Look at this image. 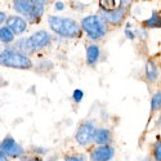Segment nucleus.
<instances>
[{
	"label": "nucleus",
	"instance_id": "2",
	"mask_svg": "<svg viewBox=\"0 0 161 161\" xmlns=\"http://www.w3.org/2000/svg\"><path fill=\"white\" fill-rule=\"evenodd\" d=\"M50 42V36L47 31H37L36 34H34L30 37L26 39H21L17 43L16 48L19 49L21 52H35L44 48L45 45H48Z\"/></svg>",
	"mask_w": 161,
	"mask_h": 161
},
{
	"label": "nucleus",
	"instance_id": "14",
	"mask_svg": "<svg viewBox=\"0 0 161 161\" xmlns=\"http://www.w3.org/2000/svg\"><path fill=\"white\" fill-rule=\"evenodd\" d=\"M94 141L98 144H106L110 141V131L107 129H97L94 134Z\"/></svg>",
	"mask_w": 161,
	"mask_h": 161
},
{
	"label": "nucleus",
	"instance_id": "13",
	"mask_svg": "<svg viewBox=\"0 0 161 161\" xmlns=\"http://www.w3.org/2000/svg\"><path fill=\"white\" fill-rule=\"evenodd\" d=\"M99 58V48L97 45H92L86 50V61L89 64H94Z\"/></svg>",
	"mask_w": 161,
	"mask_h": 161
},
{
	"label": "nucleus",
	"instance_id": "3",
	"mask_svg": "<svg viewBox=\"0 0 161 161\" xmlns=\"http://www.w3.org/2000/svg\"><path fill=\"white\" fill-rule=\"evenodd\" d=\"M44 7L45 3L42 0H17L14 2V9L18 13H22L27 17L30 21H37L40 18V16L43 14L44 12Z\"/></svg>",
	"mask_w": 161,
	"mask_h": 161
},
{
	"label": "nucleus",
	"instance_id": "5",
	"mask_svg": "<svg viewBox=\"0 0 161 161\" xmlns=\"http://www.w3.org/2000/svg\"><path fill=\"white\" fill-rule=\"evenodd\" d=\"M2 64L7 67H14V69H30L32 63L30 58L23 56L22 53L5 49L2 52Z\"/></svg>",
	"mask_w": 161,
	"mask_h": 161
},
{
	"label": "nucleus",
	"instance_id": "8",
	"mask_svg": "<svg viewBox=\"0 0 161 161\" xmlns=\"http://www.w3.org/2000/svg\"><path fill=\"white\" fill-rule=\"evenodd\" d=\"M114 153H115L114 148H111L108 146H102L92 151L90 158L92 161H110L114 157Z\"/></svg>",
	"mask_w": 161,
	"mask_h": 161
},
{
	"label": "nucleus",
	"instance_id": "23",
	"mask_svg": "<svg viewBox=\"0 0 161 161\" xmlns=\"http://www.w3.org/2000/svg\"><path fill=\"white\" fill-rule=\"evenodd\" d=\"M0 161H7V155L4 152L0 153Z\"/></svg>",
	"mask_w": 161,
	"mask_h": 161
},
{
	"label": "nucleus",
	"instance_id": "7",
	"mask_svg": "<svg viewBox=\"0 0 161 161\" xmlns=\"http://www.w3.org/2000/svg\"><path fill=\"white\" fill-rule=\"evenodd\" d=\"M2 152L10 157H19L23 155V150L17 144V142L12 137H7L2 143Z\"/></svg>",
	"mask_w": 161,
	"mask_h": 161
},
{
	"label": "nucleus",
	"instance_id": "4",
	"mask_svg": "<svg viewBox=\"0 0 161 161\" xmlns=\"http://www.w3.org/2000/svg\"><path fill=\"white\" fill-rule=\"evenodd\" d=\"M81 26H83L84 31L88 34V36L90 39H93V40L101 39L107 31L104 21L98 16H88V17H85L81 21Z\"/></svg>",
	"mask_w": 161,
	"mask_h": 161
},
{
	"label": "nucleus",
	"instance_id": "19",
	"mask_svg": "<svg viewBox=\"0 0 161 161\" xmlns=\"http://www.w3.org/2000/svg\"><path fill=\"white\" fill-rule=\"evenodd\" d=\"M81 98H83V92L79 90V89H76V90L74 92V99H75L76 102H80V101H81Z\"/></svg>",
	"mask_w": 161,
	"mask_h": 161
},
{
	"label": "nucleus",
	"instance_id": "17",
	"mask_svg": "<svg viewBox=\"0 0 161 161\" xmlns=\"http://www.w3.org/2000/svg\"><path fill=\"white\" fill-rule=\"evenodd\" d=\"M151 108L152 111H156L157 108H160L161 107V92L156 93V94L152 97V101H151Z\"/></svg>",
	"mask_w": 161,
	"mask_h": 161
},
{
	"label": "nucleus",
	"instance_id": "18",
	"mask_svg": "<svg viewBox=\"0 0 161 161\" xmlns=\"http://www.w3.org/2000/svg\"><path fill=\"white\" fill-rule=\"evenodd\" d=\"M153 157L156 161H161V141H158L155 144V148H153Z\"/></svg>",
	"mask_w": 161,
	"mask_h": 161
},
{
	"label": "nucleus",
	"instance_id": "11",
	"mask_svg": "<svg viewBox=\"0 0 161 161\" xmlns=\"http://www.w3.org/2000/svg\"><path fill=\"white\" fill-rule=\"evenodd\" d=\"M125 2H116V0H101L99 2V7L103 9V12H114V10H117L120 8H123Z\"/></svg>",
	"mask_w": 161,
	"mask_h": 161
},
{
	"label": "nucleus",
	"instance_id": "10",
	"mask_svg": "<svg viewBox=\"0 0 161 161\" xmlns=\"http://www.w3.org/2000/svg\"><path fill=\"white\" fill-rule=\"evenodd\" d=\"M124 8H120L117 10H114V12H103L102 13V17L111 25H120L121 21L124 19Z\"/></svg>",
	"mask_w": 161,
	"mask_h": 161
},
{
	"label": "nucleus",
	"instance_id": "6",
	"mask_svg": "<svg viewBox=\"0 0 161 161\" xmlns=\"http://www.w3.org/2000/svg\"><path fill=\"white\" fill-rule=\"evenodd\" d=\"M96 131H97V129H96L94 124L90 121H86V123L81 124V126L79 128V130L76 133V141L81 146H86L94 139Z\"/></svg>",
	"mask_w": 161,
	"mask_h": 161
},
{
	"label": "nucleus",
	"instance_id": "15",
	"mask_svg": "<svg viewBox=\"0 0 161 161\" xmlns=\"http://www.w3.org/2000/svg\"><path fill=\"white\" fill-rule=\"evenodd\" d=\"M0 37H2V42L10 43L13 40V37H14V34H13V31L8 27V26H4V27H2V30H0Z\"/></svg>",
	"mask_w": 161,
	"mask_h": 161
},
{
	"label": "nucleus",
	"instance_id": "20",
	"mask_svg": "<svg viewBox=\"0 0 161 161\" xmlns=\"http://www.w3.org/2000/svg\"><path fill=\"white\" fill-rule=\"evenodd\" d=\"M66 161H85V160L80 156H67Z\"/></svg>",
	"mask_w": 161,
	"mask_h": 161
},
{
	"label": "nucleus",
	"instance_id": "24",
	"mask_svg": "<svg viewBox=\"0 0 161 161\" xmlns=\"http://www.w3.org/2000/svg\"><path fill=\"white\" fill-rule=\"evenodd\" d=\"M0 21H2V23L5 21V13H4V12L0 13Z\"/></svg>",
	"mask_w": 161,
	"mask_h": 161
},
{
	"label": "nucleus",
	"instance_id": "25",
	"mask_svg": "<svg viewBox=\"0 0 161 161\" xmlns=\"http://www.w3.org/2000/svg\"><path fill=\"white\" fill-rule=\"evenodd\" d=\"M29 161H42V160H39V158H32V160H29Z\"/></svg>",
	"mask_w": 161,
	"mask_h": 161
},
{
	"label": "nucleus",
	"instance_id": "21",
	"mask_svg": "<svg viewBox=\"0 0 161 161\" xmlns=\"http://www.w3.org/2000/svg\"><path fill=\"white\" fill-rule=\"evenodd\" d=\"M125 34H126V36L129 37V39H134V35H133V32L128 29V30H125Z\"/></svg>",
	"mask_w": 161,
	"mask_h": 161
},
{
	"label": "nucleus",
	"instance_id": "1",
	"mask_svg": "<svg viewBox=\"0 0 161 161\" xmlns=\"http://www.w3.org/2000/svg\"><path fill=\"white\" fill-rule=\"evenodd\" d=\"M48 23L50 26V29L61 36L75 37V36L80 35V26L74 19L50 16L48 18Z\"/></svg>",
	"mask_w": 161,
	"mask_h": 161
},
{
	"label": "nucleus",
	"instance_id": "12",
	"mask_svg": "<svg viewBox=\"0 0 161 161\" xmlns=\"http://www.w3.org/2000/svg\"><path fill=\"white\" fill-rule=\"evenodd\" d=\"M158 76V70H157V66L153 61H147L146 63V77L147 80L150 81H155Z\"/></svg>",
	"mask_w": 161,
	"mask_h": 161
},
{
	"label": "nucleus",
	"instance_id": "9",
	"mask_svg": "<svg viewBox=\"0 0 161 161\" xmlns=\"http://www.w3.org/2000/svg\"><path fill=\"white\" fill-rule=\"evenodd\" d=\"M7 26L13 31V34H22L26 30V27H27V23L21 17L13 16L7 19Z\"/></svg>",
	"mask_w": 161,
	"mask_h": 161
},
{
	"label": "nucleus",
	"instance_id": "22",
	"mask_svg": "<svg viewBox=\"0 0 161 161\" xmlns=\"http://www.w3.org/2000/svg\"><path fill=\"white\" fill-rule=\"evenodd\" d=\"M56 8H57L58 10H62V9L64 8V5H63V3H61V2H58V3L56 4Z\"/></svg>",
	"mask_w": 161,
	"mask_h": 161
},
{
	"label": "nucleus",
	"instance_id": "16",
	"mask_svg": "<svg viewBox=\"0 0 161 161\" xmlns=\"http://www.w3.org/2000/svg\"><path fill=\"white\" fill-rule=\"evenodd\" d=\"M146 25L150 27H161V16H158L156 12L152 13V17L146 21Z\"/></svg>",
	"mask_w": 161,
	"mask_h": 161
},
{
	"label": "nucleus",
	"instance_id": "26",
	"mask_svg": "<svg viewBox=\"0 0 161 161\" xmlns=\"http://www.w3.org/2000/svg\"><path fill=\"white\" fill-rule=\"evenodd\" d=\"M157 124H158V125H161V116H160V119H158V121H157Z\"/></svg>",
	"mask_w": 161,
	"mask_h": 161
}]
</instances>
